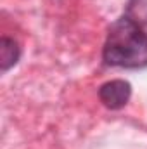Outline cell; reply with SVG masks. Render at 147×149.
Wrapping results in <instances>:
<instances>
[{
	"instance_id": "1",
	"label": "cell",
	"mask_w": 147,
	"mask_h": 149,
	"mask_svg": "<svg viewBox=\"0 0 147 149\" xmlns=\"http://www.w3.org/2000/svg\"><path fill=\"white\" fill-rule=\"evenodd\" d=\"M102 59L109 66L126 70L147 66V33L130 12L111 24L102 49Z\"/></svg>"
},
{
	"instance_id": "2",
	"label": "cell",
	"mask_w": 147,
	"mask_h": 149,
	"mask_svg": "<svg viewBox=\"0 0 147 149\" xmlns=\"http://www.w3.org/2000/svg\"><path fill=\"white\" fill-rule=\"evenodd\" d=\"M132 95V85L125 80H111L101 85L99 99L107 109H121Z\"/></svg>"
},
{
	"instance_id": "3",
	"label": "cell",
	"mask_w": 147,
	"mask_h": 149,
	"mask_svg": "<svg viewBox=\"0 0 147 149\" xmlns=\"http://www.w3.org/2000/svg\"><path fill=\"white\" fill-rule=\"evenodd\" d=\"M21 57V47L14 38L2 37L0 38V70L5 73L12 66L17 64Z\"/></svg>"
}]
</instances>
